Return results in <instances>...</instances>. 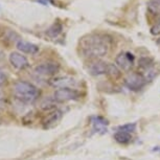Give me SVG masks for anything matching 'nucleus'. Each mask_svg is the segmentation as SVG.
Returning a JSON list of instances; mask_svg holds the SVG:
<instances>
[{
    "label": "nucleus",
    "instance_id": "f257e3e1",
    "mask_svg": "<svg viewBox=\"0 0 160 160\" xmlns=\"http://www.w3.org/2000/svg\"><path fill=\"white\" fill-rule=\"evenodd\" d=\"M109 47V39L102 35H90L84 38L81 43L83 55L90 59H98L106 56Z\"/></svg>",
    "mask_w": 160,
    "mask_h": 160
},
{
    "label": "nucleus",
    "instance_id": "f03ea898",
    "mask_svg": "<svg viewBox=\"0 0 160 160\" xmlns=\"http://www.w3.org/2000/svg\"><path fill=\"white\" fill-rule=\"evenodd\" d=\"M14 94L19 101L23 102H34L40 96V90L32 84L19 81L14 84Z\"/></svg>",
    "mask_w": 160,
    "mask_h": 160
},
{
    "label": "nucleus",
    "instance_id": "7ed1b4c3",
    "mask_svg": "<svg viewBox=\"0 0 160 160\" xmlns=\"http://www.w3.org/2000/svg\"><path fill=\"white\" fill-rule=\"evenodd\" d=\"M80 98V93L75 89H72L70 87L65 88H58L53 93V99L58 102H66L69 101H73Z\"/></svg>",
    "mask_w": 160,
    "mask_h": 160
},
{
    "label": "nucleus",
    "instance_id": "20e7f679",
    "mask_svg": "<svg viewBox=\"0 0 160 160\" xmlns=\"http://www.w3.org/2000/svg\"><path fill=\"white\" fill-rule=\"evenodd\" d=\"M147 80L143 77L142 73H138V72H134V73L129 74L128 77L125 78V84L129 89L133 90V91H137L140 90L142 87L146 85Z\"/></svg>",
    "mask_w": 160,
    "mask_h": 160
},
{
    "label": "nucleus",
    "instance_id": "39448f33",
    "mask_svg": "<svg viewBox=\"0 0 160 160\" xmlns=\"http://www.w3.org/2000/svg\"><path fill=\"white\" fill-rule=\"evenodd\" d=\"M60 66L57 63L53 62H47L42 63V64L38 65L35 68V72L39 75H44V77H49V75L56 74L59 71Z\"/></svg>",
    "mask_w": 160,
    "mask_h": 160
},
{
    "label": "nucleus",
    "instance_id": "423d86ee",
    "mask_svg": "<svg viewBox=\"0 0 160 160\" xmlns=\"http://www.w3.org/2000/svg\"><path fill=\"white\" fill-rule=\"evenodd\" d=\"M115 62L120 69L129 71L134 65V56L130 52H122L116 57Z\"/></svg>",
    "mask_w": 160,
    "mask_h": 160
},
{
    "label": "nucleus",
    "instance_id": "0eeeda50",
    "mask_svg": "<svg viewBox=\"0 0 160 160\" xmlns=\"http://www.w3.org/2000/svg\"><path fill=\"white\" fill-rule=\"evenodd\" d=\"M108 70V64L105 62L98 61V60H95L92 63H90L88 66V71L90 74L92 75H102V74H106Z\"/></svg>",
    "mask_w": 160,
    "mask_h": 160
},
{
    "label": "nucleus",
    "instance_id": "6e6552de",
    "mask_svg": "<svg viewBox=\"0 0 160 160\" xmlns=\"http://www.w3.org/2000/svg\"><path fill=\"white\" fill-rule=\"evenodd\" d=\"M8 60H10L11 64L17 69H24L28 66V59L19 52H12Z\"/></svg>",
    "mask_w": 160,
    "mask_h": 160
},
{
    "label": "nucleus",
    "instance_id": "1a4fd4ad",
    "mask_svg": "<svg viewBox=\"0 0 160 160\" xmlns=\"http://www.w3.org/2000/svg\"><path fill=\"white\" fill-rule=\"evenodd\" d=\"M17 48L20 51H22V52L31 53V55H34V53H36L39 50V47L37 45L29 43V42H26V41H23V40H20L17 42Z\"/></svg>",
    "mask_w": 160,
    "mask_h": 160
},
{
    "label": "nucleus",
    "instance_id": "9d476101",
    "mask_svg": "<svg viewBox=\"0 0 160 160\" xmlns=\"http://www.w3.org/2000/svg\"><path fill=\"white\" fill-rule=\"evenodd\" d=\"M114 139H115L118 143L127 144L132 141V135H131V133L118 130V131L114 134Z\"/></svg>",
    "mask_w": 160,
    "mask_h": 160
},
{
    "label": "nucleus",
    "instance_id": "9b49d317",
    "mask_svg": "<svg viewBox=\"0 0 160 160\" xmlns=\"http://www.w3.org/2000/svg\"><path fill=\"white\" fill-rule=\"evenodd\" d=\"M62 31H63V25H62V24L60 22H55L49 28L47 29L46 34H47L48 37L56 38V37H58L60 34H61Z\"/></svg>",
    "mask_w": 160,
    "mask_h": 160
},
{
    "label": "nucleus",
    "instance_id": "f8f14e48",
    "mask_svg": "<svg viewBox=\"0 0 160 160\" xmlns=\"http://www.w3.org/2000/svg\"><path fill=\"white\" fill-rule=\"evenodd\" d=\"M73 84V80L68 78H56L51 82V85L55 87H59V88H65V87H68L69 85H72Z\"/></svg>",
    "mask_w": 160,
    "mask_h": 160
},
{
    "label": "nucleus",
    "instance_id": "ddd939ff",
    "mask_svg": "<svg viewBox=\"0 0 160 160\" xmlns=\"http://www.w3.org/2000/svg\"><path fill=\"white\" fill-rule=\"evenodd\" d=\"M92 123L94 126V130H102V132H105V127L108 125V122L106 119H104L102 117L96 116L92 117Z\"/></svg>",
    "mask_w": 160,
    "mask_h": 160
},
{
    "label": "nucleus",
    "instance_id": "4468645a",
    "mask_svg": "<svg viewBox=\"0 0 160 160\" xmlns=\"http://www.w3.org/2000/svg\"><path fill=\"white\" fill-rule=\"evenodd\" d=\"M148 8L152 14L160 15V0H150L148 3Z\"/></svg>",
    "mask_w": 160,
    "mask_h": 160
},
{
    "label": "nucleus",
    "instance_id": "2eb2a0df",
    "mask_svg": "<svg viewBox=\"0 0 160 160\" xmlns=\"http://www.w3.org/2000/svg\"><path fill=\"white\" fill-rule=\"evenodd\" d=\"M107 74L109 75L110 78H114V80H117L120 77V71L119 69L116 67L115 65L113 64H108V70H107Z\"/></svg>",
    "mask_w": 160,
    "mask_h": 160
},
{
    "label": "nucleus",
    "instance_id": "dca6fc26",
    "mask_svg": "<svg viewBox=\"0 0 160 160\" xmlns=\"http://www.w3.org/2000/svg\"><path fill=\"white\" fill-rule=\"evenodd\" d=\"M60 118V112L58 111H55V112L50 113L48 117H46V120H45V123H47V125H49V123H55L57 120Z\"/></svg>",
    "mask_w": 160,
    "mask_h": 160
},
{
    "label": "nucleus",
    "instance_id": "f3484780",
    "mask_svg": "<svg viewBox=\"0 0 160 160\" xmlns=\"http://www.w3.org/2000/svg\"><path fill=\"white\" fill-rule=\"evenodd\" d=\"M135 128H136V125H135V123H128V125H125V126L120 127L118 130H120V131H125V132L131 133L133 131H135Z\"/></svg>",
    "mask_w": 160,
    "mask_h": 160
},
{
    "label": "nucleus",
    "instance_id": "a211bd4d",
    "mask_svg": "<svg viewBox=\"0 0 160 160\" xmlns=\"http://www.w3.org/2000/svg\"><path fill=\"white\" fill-rule=\"evenodd\" d=\"M151 32L153 35H159L160 34V19L157 21V23L151 28Z\"/></svg>",
    "mask_w": 160,
    "mask_h": 160
},
{
    "label": "nucleus",
    "instance_id": "6ab92c4d",
    "mask_svg": "<svg viewBox=\"0 0 160 160\" xmlns=\"http://www.w3.org/2000/svg\"><path fill=\"white\" fill-rule=\"evenodd\" d=\"M4 81H5V75L3 72L0 70V85H2L4 83Z\"/></svg>",
    "mask_w": 160,
    "mask_h": 160
},
{
    "label": "nucleus",
    "instance_id": "aec40b11",
    "mask_svg": "<svg viewBox=\"0 0 160 160\" xmlns=\"http://www.w3.org/2000/svg\"><path fill=\"white\" fill-rule=\"evenodd\" d=\"M157 44L160 45V39H158V40H157Z\"/></svg>",
    "mask_w": 160,
    "mask_h": 160
}]
</instances>
